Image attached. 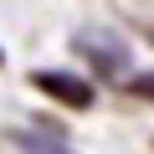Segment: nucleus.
I'll use <instances>...</instances> for the list:
<instances>
[{
  "instance_id": "nucleus-3",
  "label": "nucleus",
  "mask_w": 154,
  "mask_h": 154,
  "mask_svg": "<svg viewBox=\"0 0 154 154\" xmlns=\"http://www.w3.org/2000/svg\"><path fill=\"white\" fill-rule=\"evenodd\" d=\"M16 144H21L26 154H67L62 144H51V139H41V134H16Z\"/></svg>"
},
{
  "instance_id": "nucleus-2",
  "label": "nucleus",
  "mask_w": 154,
  "mask_h": 154,
  "mask_svg": "<svg viewBox=\"0 0 154 154\" xmlns=\"http://www.w3.org/2000/svg\"><path fill=\"white\" fill-rule=\"evenodd\" d=\"M77 51H82L103 77H118V72L128 67V51H123L118 41H108V36H77Z\"/></svg>"
},
{
  "instance_id": "nucleus-1",
  "label": "nucleus",
  "mask_w": 154,
  "mask_h": 154,
  "mask_svg": "<svg viewBox=\"0 0 154 154\" xmlns=\"http://www.w3.org/2000/svg\"><path fill=\"white\" fill-rule=\"evenodd\" d=\"M31 88H41V93L57 98L62 108H93L88 77H72V72H31Z\"/></svg>"
},
{
  "instance_id": "nucleus-4",
  "label": "nucleus",
  "mask_w": 154,
  "mask_h": 154,
  "mask_svg": "<svg viewBox=\"0 0 154 154\" xmlns=\"http://www.w3.org/2000/svg\"><path fill=\"white\" fill-rule=\"evenodd\" d=\"M134 93L139 98H154V77H134Z\"/></svg>"
},
{
  "instance_id": "nucleus-5",
  "label": "nucleus",
  "mask_w": 154,
  "mask_h": 154,
  "mask_svg": "<svg viewBox=\"0 0 154 154\" xmlns=\"http://www.w3.org/2000/svg\"><path fill=\"white\" fill-rule=\"evenodd\" d=\"M0 62H5V57H0Z\"/></svg>"
}]
</instances>
